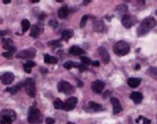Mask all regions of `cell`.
<instances>
[{"mask_svg": "<svg viewBox=\"0 0 157 124\" xmlns=\"http://www.w3.org/2000/svg\"><path fill=\"white\" fill-rule=\"evenodd\" d=\"M53 104H54V108H55L56 109H58V110L64 109L65 108V104L63 102H62L61 99H59V98H56V100H54Z\"/></svg>", "mask_w": 157, "mask_h": 124, "instance_id": "26", "label": "cell"}, {"mask_svg": "<svg viewBox=\"0 0 157 124\" xmlns=\"http://www.w3.org/2000/svg\"><path fill=\"white\" fill-rule=\"evenodd\" d=\"M77 85L78 87H83V85H84L83 82L81 81V80L78 79H77Z\"/></svg>", "mask_w": 157, "mask_h": 124, "instance_id": "39", "label": "cell"}, {"mask_svg": "<svg viewBox=\"0 0 157 124\" xmlns=\"http://www.w3.org/2000/svg\"><path fill=\"white\" fill-rule=\"evenodd\" d=\"M80 63H78L77 62H73L71 61H68L66 62L64 64V67L67 69V70H71L73 67H78L79 66Z\"/></svg>", "mask_w": 157, "mask_h": 124, "instance_id": "27", "label": "cell"}, {"mask_svg": "<svg viewBox=\"0 0 157 124\" xmlns=\"http://www.w3.org/2000/svg\"><path fill=\"white\" fill-rule=\"evenodd\" d=\"M36 66V63L31 60H29L26 63L24 64V70L27 73H30L31 72V69Z\"/></svg>", "mask_w": 157, "mask_h": 124, "instance_id": "25", "label": "cell"}, {"mask_svg": "<svg viewBox=\"0 0 157 124\" xmlns=\"http://www.w3.org/2000/svg\"><path fill=\"white\" fill-rule=\"evenodd\" d=\"M93 30L97 32H102L104 30V22L101 20H96L93 22Z\"/></svg>", "mask_w": 157, "mask_h": 124, "instance_id": "15", "label": "cell"}, {"mask_svg": "<svg viewBox=\"0 0 157 124\" xmlns=\"http://www.w3.org/2000/svg\"><path fill=\"white\" fill-rule=\"evenodd\" d=\"M88 19V16L87 15H84L82 19H81V21L80 22V27L81 28H83L86 25V21H87Z\"/></svg>", "mask_w": 157, "mask_h": 124, "instance_id": "32", "label": "cell"}, {"mask_svg": "<svg viewBox=\"0 0 157 124\" xmlns=\"http://www.w3.org/2000/svg\"><path fill=\"white\" fill-rule=\"evenodd\" d=\"M156 21L153 17H147L138 27L137 29V34L139 37L144 36L149 32L151 29H153L156 26Z\"/></svg>", "mask_w": 157, "mask_h": 124, "instance_id": "1", "label": "cell"}, {"mask_svg": "<svg viewBox=\"0 0 157 124\" xmlns=\"http://www.w3.org/2000/svg\"><path fill=\"white\" fill-rule=\"evenodd\" d=\"M148 73L151 77L154 79H157V67H151L148 69Z\"/></svg>", "mask_w": 157, "mask_h": 124, "instance_id": "29", "label": "cell"}, {"mask_svg": "<svg viewBox=\"0 0 157 124\" xmlns=\"http://www.w3.org/2000/svg\"><path fill=\"white\" fill-rule=\"evenodd\" d=\"M42 114L40 110L35 106H31L29 110L28 121L31 124H40L43 122Z\"/></svg>", "mask_w": 157, "mask_h": 124, "instance_id": "2", "label": "cell"}, {"mask_svg": "<svg viewBox=\"0 0 157 124\" xmlns=\"http://www.w3.org/2000/svg\"><path fill=\"white\" fill-rule=\"evenodd\" d=\"M36 55V50L34 48H31L19 52L16 56V57L21 59H31L35 57Z\"/></svg>", "mask_w": 157, "mask_h": 124, "instance_id": "6", "label": "cell"}, {"mask_svg": "<svg viewBox=\"0 0 157 124\" xmlns=\"http://www.w3.org/2000/svg\"><path fill=\"white\" fill-rule=\"evenodd\" d=\"M32 3H38L40 1V0H31V1Z\"/></svg>", "mask_w": 157, "mask_h": 124, "instance_id": "47", "label": "cell"}, {"mask_svg": "<svg viewBox=\"0 0 157 124\" xmlns=\"http://www.w3.org/2000/svg\"><path fill=\"white\" fill-rule=\"evenodd\" d=\"M49 24H50V26H51L52 27V28L54 29H56L57 27H58V22H57L56 21H54V20H52V21H50L49 22Z\"/></svg>", "mask_w": 157, "mask_h": 124, "instance_id": "35", "label": "cell"}, {"mask_svg": "<svg viewBox=\"0 0 157 124\" xmlns=\"http://www.w3.org/2000/svg\"><path fill=\"white\" fill-rule=\"evenodd\" d=\"M98 51L100 56H101L103 63H105V64H107V63H109L110 60V57L107 51V49H106L104 47L101 46L98 48Z\"/></svg>", "mask_w": 157, "mask_h": 124, "instance_id": "13", "label": "cell"}, {"mask_svg": "<svg viewBox=\"0 0 157 124\" xmlns=\"http://www.w3.org/2000/svg\"><path fill=\"white\" fill-rule=\"evenodd\" d=\"M48 46H50L51 47H52L53 48H59V46H61V44L59 40H53V41H50L48 43Z\"/></svg>", "mask_w": 157, "mask_h": 124, "instance_id": "30", "label": "cell"}, {"mask_svg": "<svg viewBox=\"0 0 157 124\" xmlns=\"http://www.w3.org/2000/svg\"><path fill=\"white\" fill-rule=\"evenodd\" d=\"M140 69V65L139 64H137L136 66H135V70H139Z\"/></svg>", "mask_w": 157, "mask_h": 124, "instance_id": "46", "label": "cell"}, {"mask_svg": "<svg viewBox=\"0 0 157 124\" xmlns=\"http://www.w3.org/2000/svg\"><path fill=\"white\" fill-rule=\"evenodd\" d=\"M46 15L44 14V13H42L41 15H39V19H40V20H44V19L45 17H46Z\"/></svg>", "mask_w": 157, "mask_h": 124, "instance_id": "41", "label": "cell"}, {"mask_svg": "<svg viewBox=\"0 0 157 124\" xmlns=\"http://www.w3.org/2000/svg\"><path fill=\"white\" fill-rule=\"evenodd\" d=\"M74 31H72L71 29L66 30L63 32H62V37L61 39L65 41H68L70 38H71L74 37Z\"/></svg>", "mask_w": 157, "mask_h": 124, "instance_id": "24", "label": "cell"}, {"mask_svg": "<svg viewBox=\"0 0 157 124\" xmlns=\"http://www.w3.org/2000/svg\"><path fill=\"white\" fill-rule=\"evenodd\" d=\"M69 53L74 56H81V55L85 54V52L83 50V49L79 48L78 46H71L69 49Z\"/></svg>", "mask_w": 157, "mask_h": 124, "instance_id": "18", "label": "cell"}, {"mask_svg": "<svg viewBox=\"0 0 157 124\" xmlns=\"http://www.w3.org/2000/svg\"><path fill=\"white\" fill-rule=\"evenodd\" d=\"M57 2H63V0H56Z\"/></svg>", "mask_w": 157, "mask_h": 124, "instance_id": "48", "label": "cell"}, {"mask_svg": "<svg viewBox=\"0 0 157 124\" xmlns=\"http://www.w3.org/2000/svg\"><path fill=\"white\" fill-rule=\"evenodd\" d=\"M11 0H3V3H4V4H9L11 3Z\"/></svg>", "mask_w": 157, "mask_h": 124, "instance_id": "43", "label": "cell"}, {"mask_svg": "<svg viewBox=\"0 0 157 124\" xmlns=\"http://www.w3.org/2000/svg\"><path fill=\"white\" fill-rule=\"evenodd\" d=\"M121 23H122V25L125 28L129 29L133 25V21L130 17V16L125 15L122 17V19H121Z\"/></svg>", "mask_w": 157, "mask_h": 124, "instance_id": "19", "label": "cell"}, {"mask_svg": "<svg viewBox=\"0 0 157 124\" xmlns=\"http://www.w3.org/2000/svg\"><path fill=\"white\" fill-rule=\"evenodd\" d=\"M58 91L59 92L64 93L66 95H71L74 92V87L65 81H61L58 84Z\"/></svg>", "mask_w": 157, "mask_h": 124, "instance_id": "7", "label": "cell"}, {"mask_svg": "<svg viewBox=\"0 0 157 124\" xmlns=\"http://www.w3.org/2000/svg\"><path fill=\"white\" fill-rule=\"evenodd\" d=\"M44 31V26L41 23H38L32 27L30 36L32 38H37Z\"/></svg>", "mask_w": 157, "mask_h": 124, "instance_id": "10", "label": "cell"}, {"mask_svg": "<svg viewBox=\"0 0 157 124\" xmlns=\"http://www.w3.org/2000/svg\"><path fill=\"white\" fill-rule=\"evenodd\" d=\"M58 62V59L57 57L50 56L48 54L44 55V62L48 63V64H56Z\"/></svg>", "mask_w": 157, "mask_h": 124, "instance_id": "23", "label": "cell"}, {"mask_svg": "<svg viewBox=\"0 0 157 124\" xmlns=\"http://www.w3.org/2000/svg\"><path fill=\"white\" fill-rule=\"evenodd\" d=\"M2 56L5 57H6V58L11 59L13 57V53H11V52H4V53L2 54Z\"/></svg>", "mask_w": 157, "mask_h": 124, "instance_id": "33", "label": "cell"}, {"mask_svg": "<svg viewBox=\"0 0 157 124\" xmlns=\"http://www.w3.org/2000/svg\"><path fill=\"white\" fill-rule=\"evenodd\" d=\"M46 124H54L55 123V120L52 118H47L46 119Z\"/></svg>", "mask_w": 157, "mask_h": 124, "instance_id": "36", "label": "cell"}, {"mask_svg": "<svg viewBox=\"0 0 157 124\" xmlns=\"http://www.w3.org/2000/svg\"><path fill=\"white\" fill-rule=\"evenodd\" d=\"M69 9L67 5L62 6L58 11V16L60 19H66L69 15Z\"/></svg>", "mask_w": 157, "mask_h": 124, "instance_id": "20", "label": "cell"}, {"mask_svg": "<svg viewBox=\"0 0 157 124\" xmlns=\"http://www.w3.org/2000/svg\"><path fill=\"white\" fill-rule=\"evenodd\" d=\"M130 48L129 46L124 41H118L113 46V52L118 56H123L128 54Z\"/></svg>", "mask_w": 157, "mask_h": 124, "instance_id": "4", "label": "cell"}, {"mask_svg": "<svg viewBox=\"0 0 157 124\" xmlns=\"http://www.w3.org/2000/svg\"><path fill=\"white\" fill-rule=\"evenodd\" d=\"M15 75L11 72H6L0 75V81L5 85H11L14 81Z\"/></svg>", "mask_w": 157, "mask_h": 124, "instance_id": "9", "label": "cell"}, {"mask_svg": "<svg viewBox=\"0 0 157 124\" xmlns=\"http://www.w3.org/2000/svg\"><path fill=\"white\" fill-rule=\"evenodd\" d=\"M110 92L109 91V90H106V91L104 92V95H103V98H106L108 97V96H110Z\"/></svg>", "mask_w": 157, "mask_h": 124, "instance_id": "40", "label": "cell"}, {"mask_svg": "<svg viewBox=\"0 0 157 124\" xmlns=\"http://www.w3.org/2000/svg\"><path fill=\"white\" fill-rule=\"evenodd\" d=\"M91 0H86V1H83V4L85 5H86L88 4H89V3H91Z\"/></svg>", "mask_w": 157, "mask_h": 124, "instance_id": "45", "label": "cell"}, {"mask_svg": "<svg viewBox=\"0 0 157 124\" xmlns=\"http://www.w3.org/2000/svg\"><path fill=\"white\" fill-rule=\"evenodd\" d=\"M92 64H93V65L95 66V67H99L100 63H99L98 61H94V62H93V63H92Z\"/></svg>", "mask_w": 157, "mask_h": 124, "instance_id": "42", "label": "cell"}, {"mask_svg": "<svg viewBox=\"0 0 157 124\" xmlns=\"http://www.w3.org/2000/svg\"><path fill=\"white\" fill-rule=\"evenodd\" d=\"M110 102L113 106V112L114 114H117L118 113L122 111V106H121L120 101L118 98L115 97L110 98Z\"/></svg>", "mask_w": 157, "mask_h": 124, "instance_id": "12", "label": "cell"}, {"mask_svg": "<svg viewBox=\"0 0 157 124\" xmlns=\"http://www.w3.org/2000/svg\"><path fill=\"white\" fill-rule=\"evenodd\" d=\"M78 99L75 97L69 98L68 100L66 101V104H65V108L64 109L66 111H71V110H74L75 106L77 104Z\"/></svg>", "mask_w": 157, "mask_h": 124, "instance_id": "14", "label": "cell"}, {"mask_svg": "<svg viewBox=\"0 0 157 124\" xmlns=\"http://www.w3.org/2000/svg\"><path fill=\"white\" fill-rule=\"evenodd\" d=\"M88 106H89V108L93 110L94 112H101V111H102V110H104L103 107H102V105H101L100 104L94 102L93 101L89 102Z\"/></svg>", "mask_w": 157, "mask_h": 124, "instance_id": "21", "label": "cell"}, {"mask_svg": "<svg viewBox=\"0 0 157 124\" xmlns=\"http://www.w3.org/2000/svg\"><path fill=\"white\" fill-rule=\"evenodd\" d=\"M105 87V83L102 81L97 80V81H94L91 85V89L94 92L97 94L101 93L103 90L104 88Z\"/></svg>", "mask_w": 157, "mask_h": 124, "instance_id": "11", "label": "cell"}, {"mask_svg": "<svg viewBox=\"0 0 157 124\" xmlns=\"http://www.w3.org/2000/svg\"><path fill=\"white\" fill-rule=\"evenodd\" d=\"M40 72H41L42 74H44V75H45V74H47L48 73V70L46 68L41 67L40 68Z\"/></svg>", "mask_w": 157, "mask_h": 124, "instance_id": "38", "label": "cell"}, {"mask_svg": "<svg viewBox=\"0 0 157 124\" xmlns=\"http://www.w3.org/2000/svg\"><path fill=\"white\" fill-rule=\"evenodd\" d=\"M86 65H87L84 64V63H83V64H80L79 66L78 67V70H79V71H81V72H83V71L87 70V66Z\"/></svg>", "mask_w": 157, "mask_h": 124, "instance_id": "34", "label": "cell"}, {"mask_svg": "<svg viewBox=\"0 0 157 124\" xmlns=\"http://www.w3.org/2000/svg\"><path fill=\"white\" fill-rule=\"evenodd\" d=\"M143 124H151V120L147 119V118L143 117Z\"/></svg>", "mask_w": 157, "mask_h": 124, "instance_id": "37", "label": "cell"}, {"mask_svg": "<svg viewBox=\"0 0 157 124\" xmlns=\"http://www.w3.org/2000/svg\"><path fill=\"white\" fill-rule=\"evenodd\" d=\"M67 124H75V123H72V122H68Z\"/></svg>", "mask_w": 157, "mask_h": 124, "instance_id": "49", "label": "cell"}, {"mask_svg": "<svg viewBox=\"0 0 157 124\" xmlns=\"http://www.w3.org/2000/svg\"><path fill=\"white\" fill-rule=\"evenodd\" d=\"M23 87L25 88L26 93L30 97H34L36 95V86L33 79L28 78L23 81Z\"/></svg>", "mask_w": 157, "mask_h": 124, "instance_id": "5", "label": "cell"}, {"mask_svg": "<svg viewBox=\"0 0 157 124\" xmlns=\"http://www.w3.org/2000/svg\"><path fill=\"white\" fill-rule=\"evenodd\" d=\"M17 118L14 110L4 109L0 112V124H11Z\"/></svg>", "mask_w": 157, "mask_h": 124, "instance_id": "3", "label": "cell"}, {"mask_svg": "<svg viewBox=\"0 0 157 124\" xmlns=\"http://www.w3.org/2000/svg\"><path fill=\"white\" fill-rule=\"evenodd\" d=\"M141 82V79L139 78H129L128 80V84L131 88H136Z\"/></svg>", "mask_w": 157, "mask_h": 124, "instance_id": "22", "label": "cell"}, {"mask_svg": "<svg viewBox=\"0 0 157 124\" xmlns=\"http://www.w3.org/2000/svg\"><path fill=\"white\" fill-rule=\"evenodd\" d=\"M21 27H22L23 33H25L29 29L30 27H31V23H30L29 21L27 20V19H23L21 21Z\"/></svg>", "mask_w": 157, "mask_h": 124, "instance_id": "28", "label": "cell"}, {"mask_svg": "<svg viewBox=\"0 0 157 124\" xmlns=\"http://www.w3.org/2000/svg\"><path fill=\"white\" fill-rule=\"evenodd\" d=\"M156 15H157V11H156Z\"/></svg>", "mask_w": 157, "mask_h": 124, "instance_id": "50", "label": "cell"}, {"mask_svg": "<svg viewBox=\"0 0 157 124\" xmlns=\"http://www.w3.org/2000/svg\"><path fill=\"white\" fill-rule=\"evenodd\" d=\"M80 59H81V61L83 62L84 64L90 65V64H92V63H93V62L91 61V59H90L88 57H86V56H81Z\"/></svg>", "mask_w": 157, "mask_h": 124, "instance_id": "31", "label": "cell"}, {"mask_svg": "<svg viewBox=\"0 0 157 124\" xmlns=\"http://www.w3.org/2000/svg\"><path fill=\"white\" fill-rule=\"evenodd\" d=\"M3 48L8 52L13 53L16 50V47L14 44V42L10 38H3L2 39Z\"/></svg>", "mask_w": 157, "mask_h": 124, "instance_id": "8", "label": "cell"}, {"mask_svg": "<svg viewBox=\"0 0 157 124\" xmlns=\"http://www.w3.org/2000/svg\"><path fill=\"white\" fill-rule=\"evenodd\" d=\"M130 98L134 102L135 104H139L143 100V95L139 92H133L130 95Z\"/></svg>", "mask_w": 157, "mask_h": 124, "instance_id": "16", "label": "cell"}, {"mask_svg": "<svg viewBox=\"0 0 157 124\" xmlns=\"http://www.w3.org/2000/svg\"><path fill=\"white\" fill-rule=\"evenodd\" d=\"M23 87V82H19V83L15 85L12 87H8L5 90L6 92H8L11 94V95H15L21 89V88Z\"/></svg>", "mask_w": 157, "mask_h": 124, "instance_id": "17", "label": "cell"}, {"mask_svg": "<svg viewBox=\"0 0 157 124\" xmlns=\"http://www.w3.org/2000/svg\"><path fill=\"white\" fill-rule=\"evenodd\" d=\"M7 34V31H0V35L1 36H5Z\"/></svg>", "mask_w": 157, "mask_h": 124, "instance_id": "44", "label": "cell"}]
</instances>
